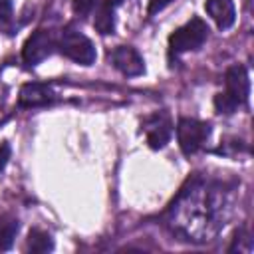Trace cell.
<instances>
[{"label": "cell", "mask_w": 254, "mask_h": 254, "mask_svg": "<svg viewBox=\"0 0 254 254\" xmlns=\"http://www.w3.org/2000/svg\"><path fill=\"white\" fill-rule=\"evenodd\" d=\"M252 252V238L244 232V230H238L236 234H234V240H232V244H230V248H228V252Z\"/></svg>", "instance_id": "14"}, {"label": "cell", "mask_w": 254, "mask_h": 254, "mask_svg": "<svg viewBox=\"0 0 254 254\" xmlns=\"http://www.w3.org/2000/svg\"><path fill=\"white\" fill-rule=\"evenodd\" d=\"M204 10L220 30H228L236 20V8L232 0H206Z\"/></svg>", "instance_id": "10"}, {"label": "cell", "mask_w": 254, "mask_h": 254, "mask_svg": "<svg viewBox=\"0 0 254 254\" xmlns=\"http://www.w3.org/2000/svg\"><path fill=\"white\" fill-rule=\"evenodd\" d=\"M12 12V0H0V20H6Z\"/></svg>", "instance_id": "18"}, {"label": "cell", "mask_w": 254, "mask_h": 254, "mask_svg": "<svg viewBox=\"0 0 254 254\" xmlns=\"http://www.w3.org/2000/svg\"><path fill=\"white\" fill-rule=\"evenodd\" d=\"M143 131H145V137H147V143L151 149H155V151L163 149L171 141V135H173L171 117L165 111H157L143 121Z\"/></svg>", "instance_id": "7"}, {"label": "cell", "mask_w": 254, "mask_h": 254, "mask_svg": "<svg viewBox=\"0 0 254 254\" xmlns=\"http://www.w3.org/2000/svg\"><path fill=\"white\" fill-rule=\"evenodd\" d=\"M169 2H171V0H147V12L153 16V14H157L159 10H163Z\"/></svg>", "instance_id": "17"}, {"label": "cell", "mask_w": 254, "mask_h": 254, "mask_svg": "<svg viewBox=\"0 0 254 254\" xmlns=\"http://www.w3.org/2000/svg\"><path fill=\"white\" fill-rule=\"evenodd\" d=\"M250 79L244 65H230L224 73V89L214 95V109L220 115H230L248 103Z\"/></svg>", "instance_id": "2"}, {"label": "cell", "mask_w": 254, "mask_h": 254, "mask_svg": "<svg viewBox=\"0 0 254 254\" xmlns=\"http://www.w3.org/2000/svg\"><path fill=\"white\" fill-rule=\"evenodd\" d=\"M109 62L127 77H135L145 71L143 58L131 46H117L113 52H109Z\"/></svg>", "instance_id": "8"}, {"label": "cell", "mask_w": 254, "mask_h": 254, "mask_svg": "<svg viewBox=\"0 0 254 254\" xmlns=\"http://www.w3.org/2000/svg\"><path fill=\"white\" fill-rule=\"evenodd\" d=\"M58 48L65 58H69V60H73L81 65H91L97 58L91 40L85 34H81L79 30L71 28V26L62 32V36L58 40Z\"/></svg>", "instance_id": "4"}, {"label": "cell", "mask_w": 254, "mask_h": 254, "mask_svg": "<svg viewBox=\"0 0 254 254\" xmlns=\"http://www.w3.org/2000/svg\"><path fill=\"white\" fill-rule=\"evenodd\" d=\"M228 192L222 185L210 181H192L177 196L169 210V226L185 240L210 242L230 216Z\"/></svg>", "instance_id": "1"}, {"label": "cell", "mask_w": 254, "mask_h": 254, "mask_svg": "<svg viewBox=\"0 0 254 254\" xmlns=\"http://www.w3.org/2000/svg\"><path fill=\"white\" fill-rule=\"evenodd\" d=\"M208 135H210V125L204 123V121H198V119H192V117H181L177 121L179 147L187 157H190L198 149H202Z\"/></svg>", "instance_id": "5"}, {"label": "cell", "mask_w": 254, "mask_h": 254, "mask_svg": "<svg viewBox=\"0 0 254 254\" xmlns=\"http://www.w3.org/2000/svg\"><path fill=\"white\" fill-rule=\"evenodd\" d=\"M56 48V42H54V36L48 32V30H36L26 42H24V48H22V60L26 65H38L40 62H44Z\"/></svg>", "instance_id": "6"}, {"label": "cell", "mask_w": 254, "mask_h": 254, "mask_svg": "<svg viewBox=\"0 0 254 254\" xmlns=\"http://www.w3.org/2000/svg\"><path fill=\"white\" fill-rule=\"evenodd\" d=\"M26 248L30 252H50V250H54V242L48 232H44L40 228H32L28 234V240H26Z\"/></svg>", "instance_id": "13"}, {"label": "cell", "mask_w": 254, "mask_h": 254, "mask_svg": "<svg viewBox=\"0 0 254 254\" xmlns=\"http://www.w3.org/2000/svg\"><path fill=\"white\" fill-rule=\"evenodd\" d=\"M54 99H56L54 89L50 85L38 83V81H32V83L22 85L20 95H18V103L22 107H42V105L52 103Z\"/></svg>", "instance_id": "9"}, {"label": "cell", "mask_w": 254, "mask_h": 254, "mask_svg": "<svg viewBox=\"0 0 254 254\" xmlns=\"http://www.w3.org/2000/svg\"><path fill=\"white\" fill-rule=\"evenodd\" d=\"M93 28L107 36V34H113L115 30V4L113 0H101L97 2V6L93 8Z\"/></svg>", "instance_id": "11"}, {"label": "cell", "mask_w": 254, "mask_h": 254, "mask_svg": "<svg viewBox=\"0 0 254 254\" xmlns=\"http://www.w3.org/2000/svg\"><path fill=\"white\" fill-rule=\"evenodd\" d=\"M20 230V222L16 216L4 212L0 214V250H10L14 244V238Z\"/></svg>", "instance_id": "12"}, {"label": "cell", "mask_w": 254, "mask_h": 254, "mask_svg": "<svg viewBox=\"0 0 254 254\" xmlns=\"http://www.w3.org/2000/svg\"><path fill=\"white\" fill-rule=\"evenodd\" d=\"M208 38V26L202 18L194 16L169 36V58H177L185 52L198 50Z\"/></svg>", "instance_id": "3"}, {"label": "cell", "mask_w": 254, "mask_h": 254, "mask_svg": "<svg viewBox=\"0 0 254 254\" xmlns=\"http://www.w3.org/2000/svg\"><path fill=\"white\" fill-rule=\"evenodd\" d=\"M10 155H12V149H10V145L4 141V143H0V171H4V167L8 165V161H10Z\"/></svg>", "instance_id": "16"}, {"label": "cell", "mask_w": 254, "mask_h": 254, "mask_svg": "<svg viewBox=\"0 0 254 254\" xmlns=\"http://www.w3.org/2000/svg\"><path fill=\"white\" fill-rule=\"evenodd\" d=\"M97 2L99 0H71V8H73V12L77 14V16H89L91 12H93V8L97 6Z\"/></svg>", "instance_id": "15"}]
</instances>
